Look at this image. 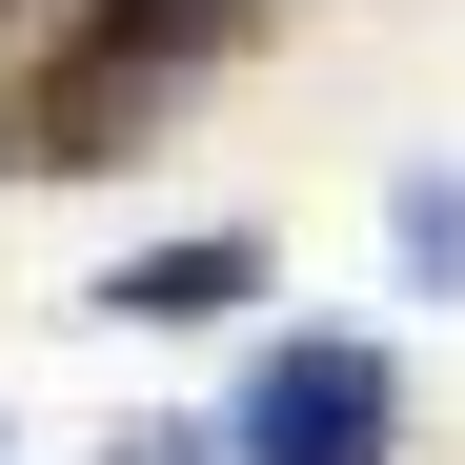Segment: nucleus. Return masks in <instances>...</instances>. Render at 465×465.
I'll use <instances>...</instances> for the list:
<instances>
[{
    "label": "nucleus",
    "instance_id": "f257e3e1",
    "mask_svg": "<svg viewBox=\"0 0 465 465\" xmlns=\"http://www.w3.org/2000/svg\"><path fill=\"white\" fill-rule=\"evenodd\" d=\"M223 41H243V0H102V21L61 41V82H41V163H122Z\"/></svg>",
    "mask_w": 465,
    "mask_h": 465
},
{
    "label": "nucleus",
    "instance_id": "f03ea898",
    "mask_svg": "<svg viewBox=\"0 0 465 465\" xmlns=\"http://www.w3.org/2000/svg\"><path fill=\"white\" fill-rule=\"evenodd\" d=\"M223 445H243V465H384V445H405V364L344 344V324H283L243 364V425H223Z\"/></svg>",
    "mask_w": 465,
    "mask_h": 465
},
{
    "label": "nucleus",
    "instance_id": "7ed1b4c3",
    "mask_svg": "<svg viewBox=\"0 0 465 465\" xmlns=\"http://www.w3.org/2000/svg\"><path fill=\"white\" fill-rule=\"evenodd\" d=\"M203 303H263V243H243V223H203V243L122 263V283H102V324H203Z\"/></svg>",
    "mask_w": 465,
    "mask_h": 465
},
{
    "label": "nucleus",
    "instance_id": "20e7f679",
    "mask_svg": "<svg viewBox=\"0 0 465 465\" xmlns=\"http://www.w3.org/2000/svg\"><path fill=\"white\" fill-rule=\"evenodd\" d=\"M405 263H425V283H465V183H405Z\"/></svg>",
    "mask_w": 465,
    "mask_h": 465
},
{
    "label": "nucleus",
    "instance_id": "39448f33",
    "mask_svg": "<svg viewBox=\"0 0 465 465\" xmlns=\"http://www.w3.org/2000/svg\"><path fill=\"white\" fill-rule=\"evenodd\" d=\"M0 21H21V0H0Z\"/></svg>",
    "mask_w": 465,
    "mask_h": 465
}]
</instances>
